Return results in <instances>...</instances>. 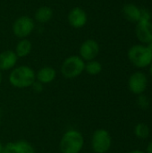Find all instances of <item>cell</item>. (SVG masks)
<instances>
[{
    "label": "cell",
    "mask_w": 152,
    "mask_h": 153,
    "mask_svg": "<svg viewBox=\"0 0 152 153\" xmlns=\"http://www.w3.org/2000/svg\"><path fill=\"white\" fill-rule=\"evenodd\" d=\"M18 56L13 50H4L0 53V71H9L15 67Z\"/></svg>",
    "instance_id": "cell-11"
},
{
    "label": "cell",
    "mask_w": 152,
    "mask_h": 153,
    "mask_svg": "<svg viewBox=\"0 0 152 153\" xmlns=\"http://www.w3.org/2000/svg\"><path fill=\"white\" fill-rule=\"evenodd\" d=\"M137 105L142 110L148 109L149 107H150V100H149V98L146 95H144L143 93L140 94L138 96V98H137Z\"/></svg>",
    "instance_id": "cell-19"
},
{
    "label": "cell",
    "mask_w": 152,
    "mask_h": 153,
    "mask_svg": "<svg viewBox=\"0 0 152 153\" xmlns=\"http://www.w3.org/2000/svg\"><path fill=\"white\" fill-rule=\"evenodd\" d=\"M128 58L130 62L139 68H144L152 62V53L148 46L134 45L128 50Z\"/></svg>",
    "instance_id": "cell-3"
},
{
    "label": "cell",
    "mask_w": 152,
    "mask_h": 153,
    "mask_svg": "<svg viewBox=\"0 0 152 153\" xmlns=\"http://www.w3.org/2000/svg\"><path fill=\"white\" fill-rule=\"evenodd\" d=\"M112 144V138L106 129H97L92 134L91 148L95 153L108 152Z\"/></svg>",
    "instance_id": "cell-6"
},
{
    "label": "cell",
    "mask_w": 152,
    "mask_h": 153,
    "mask_svg": "<svg viewBox=\"0 0 152 153\" xmlns=\"http://www.w3.org/2000/svg\"><path fill=\"white\" fill-rule=\"evenodd\" d=\"M148 48H150V50H151V52L152 53V40L148 44Z\"/></svg>",
    "instance_id": "cell-25"
},
{
    "label": "cell",
    "mask_w": 152,
    "mask_h": 153,
    "mask_svg": "<svg viewBox=\"0 0 152 153\" xmlns=\"http://www.w3.org/2000/svg\"><path fill=\"white\" fill-rule=\"evenodd\" d=\"M2 149H3V145H2V143H1V142H0V152H1V151H2Z\"/></svg>",
    "instance_id": "cell-28"
},
{
    "label": "cell",
    "mask_w": 152,
    "mask_h": 153,
    "mask_svg": "<svg viewBox=\"0 0 152 153\" xmlns=\"http://www.w3.org/2000/svg\"><path fill=\"white\" fill-rule=\"evenodd\" d=\"M85 68V61L79 56L73 55L66 57L61 65V74L66 79H74L80 76Z\"/></svg>",
    "instance_id": "cell-4"
},
{
    "label": "cell",
    "mask_w": 152,
    "mask_h": 153,
    "mask_svg": "<svg viewBox=\"0 0 152 153\" xmlns=\"http://www.w3.org/2000/svg\"><path fill=\"white\" fill-rule=\"evenodd\" d=\"M67 20L72 28L81 29L86 25L88 22V15L84 9L80 6H75L69 11Z\"/></svg>",
    "instance_id": "cell-8"
},
{
    "label": "cell",
    "mask_w": 152,
    "mask_h": 153,
    "mask_svg": "<svg viewBox=\"0 0 152 153\" xmlns=\"http://www.w3.org/2000/svg\"><path fill=\"white\" fill-rule=\"evenodd\" d=\"M32 50V44L30 39H21L16 46L15 49L13 50L16 54V56L19 57H26L28 56Z\"/></svg>",
    "instance_id": "cell-15"
},
{
    "label": "cell",
    "mask_w": 152,
    "mask_h": 153,
    "mask_svg": "<svg viewBox=\"0 0 152 153\" xmlns=\"http://www.w3.org/2000/svg\"><path fill=\"white\" fill-rule=\"evenodd\" d=\"M150 65H151V67H150V72H151V76H152V62Z\"/></svg>",
    "instance_id": "cell-27"
},
{
    "label": "cell",
    "mask_w": 152,
    "mask_h": 153,
    "mask_svg": "<svg viewBox=\"0 0 152 153\" xmlns=\"http://www.w3.org/2000/svg\"><path fill=\"white\" fill-rule=\"evenodd\" d=\"M128 153H145L143 152H142V151H139V150H135V151H132V152H130Z\"/></svg>",
    "instance_id": "cell-24"
},
{
    "label": "cell",
    "mask_w": 152,
    "mask_h": 153,
    "mask_svg": "<svg viewBox=\"0 0 152 153\" xmlns=\"http://www.w3.org/2000/svg\"><path fill=\"white\" fill-rule=\"evenodd\" d=\"M147 153H152V141L149 143L147 147Z\"/></svg>",
    "instance_id": "cell-23"
},
{
    "label": "cell",
    "mask_w": 152,
    "mask_h": 153,
    "mask_svg": "<svg viewBox=\"0 0 152 153\" xmlns=\"http://www.w3.org/2000/svg\"><path fill=\"white\" fill-rule=\"evenodd\" d=\"M84 71L90 75H98L102 71V65L97 60H90L85 63Z\"/></svg>",
    "instance_id": "cell-17"
},
{
    "label": "cell",
    "mask_w": 152,
    "mask_h": 153,
    "mask_svg": "<svg viewBox=\"0 0 152 153\" xmlns=\"http://www.w3.org/2000/svg\"><path fill=\"white\" fill-rule=\"evenodd\" d=\"M151 13L148 9L141 8V13H140L139 22H151Z\"/></svg>",
    "instance_id": "cell-20"
},
{
    "label": "cell",
    "mask_w": 152,
    "mask_h": 153,
    "mask_svg": "<svg viewBox=\"0 0 152 153\" xmlns=\"http://www.w3.org/2000/svg\"><path fill=\"white\" fill-rule=\"evenodd\" d=\"M99 53V45L97 40L93 39H88L84 40L79 48V56L88 62L94 60Z\"/></svg>",
    "instance_id": "cell-7"
},
{
    "label": "cell",
    "mask_w": 152,
    "mask_h": 153,
    "mask_svg": "<svg viewBox=\"0 0 152 153\" xmlns=\"http://www.w3.org/2000/svg\"><path fill=\"white\" fill-rule=\"evenodd\" d=\"M31 88H32V90H33L34 92H36V93H40V92H42V91H43V84L36 80V81L32 83Z\"/></svg>",
    "instance_id": "cell-21"
},
{
    "label": "cell",
    "mask_w": 152,
    "mask_h": 153,
    "mask_svg": "<svg viewBox=\"0 0 152 153\" xmlns=\"http://www.w3.org/2000/svg\"><path fill=\"white\" fill-rule=\"evenodd\" d=\"M123 14L126 20H128L131 22H138L140 20V13H141V8H139L134 4H126L123 6L122 9Z\"/></svg>",
    "instance_id": "cell-13"
},
{
    "label": "cell",
    "mask_w": 152,
    "mask_h": 153,
    "mask_svg": "<svg viewBox=\"0 0 152 153\" xmlns=\"http://www.w3.org/2000/svg\"><path fill=\"white\" fill-rule=\"evenodd\" d=\"M148 85V80L146 75L142 72H136L133 74L128 81L129 90L137 95L142 94Z\"/></svg>",
    "instance_id": "cell-9"
},
{
    "label": "cell",
    "mask_w": 152,
    "mask_h": 153,
    "mask_svg": "<svg viewBox=\"0 0 152 153\" xmlns=\"http://www.w3.org/2000/svg\"><path fill=\"white\" fill-rule=\"evenodd\" d=\"M13 147L15 153H35L34 147L24 140H19L13 143Z\"/></svg>",
    "instance_id": "cell-16"
},
{
    "label": "cell",
    "mask_w": 152,
    "mask_h": 153,
    "mask_svg": "<svg viewBox=\"0 0 152 153\" xmlns=\"http://www.w3.org/2000/svg\"><path fill=\"white\" fill-rule=\"evenodd\" d=\"M56 77V71L55 68L51 66H44L41 67L37 73H36V80L39 82L44 84H48Z\"/></svg>",
    "instance_id": "cell-12"
},
{
    "label": "cell",
    "mask_w": 152,
    "mask_h": 153,
    "mask_svg": "<svg viewBox=\"0 0 152 153\" xmlns=\"http://www.w3.org/2000/svg\"><path fill=\"white\" fill-rule=\"evenodd\" d=\"M2 81H3V75H2V73L0 71V84L2 83Z\"/></svg>",
    "instance_id": "cell-26"
},
{
    "label": "cell",
    "mask_w": 152,
    "mask_h": 153,
    "mask_svg": "<svg viewBox=\"0 0 152 153\" xmlns=\"http://www.w3.org/2000/svg\"><path fill=\"white\" fill-rule=\"evenodd\" d=\"M134 134L135 135L142 140H144L149 137L150 135V128L146 124L140 123L138 124L134 128Z\"/></svg>",
    "instance_id": "cell-18"
},
{
    "label": "cell",
    "mask_w": 152,
    "mask_h": 153,
    "mask_svg": "<svg viewBox=\"0 0 152 153\" xmlns=\"http://www.w3.org/2000/svg\"><path fill=\"white\" fill-rule=\"evenodd\" d=\"M137 39L144 43L149 44L152 40V22H138L135 29Z\"/></svg>",
    "instance_id": "cell-10"
},
{
    "label": "cell",
    "mask_w": 152,
    "mask_h": 153,
    "mask_svg": "<svg viewBox=\"0 0 152 153\" xmlns=\"http://www.w3.org/2000/svg\"><path fill=\"white\" fill-rule=\"evenodd\" d=\"M36 81L35 71L28 65H20L12 69L9 74L10 84L17 89L31 87Z\"/></svg>",
    "instance_id": "cell-1"
},
{
    "label": "cell",
    "mask_w": 152,
    "mask_h": 153,
    "mask_svg": "<svg viewBox=\"0 0 152 153\" xmlns=\"http://www.w3.org/2000/svg\"><path fill=\"white\" fill-rule=\"evenodd\" d=\"M83 145L84 139L82 133L73 129L65 132L59 143V148L62 153H80Z\"/></svg>",
    "instance_id": "cell-2"
},
{
    "label": "cell",
    "mask_w": 152,
    "mask_h": 153,
    "mask_svg": "<svg viewBox=\"0 0 152 153\" xmlns=\"http://www.w3.org/2000/svg\"><path fill=\"white\" fill-rule=\"evenodd\" d=\"M0 153H15L13 147V143H8L4 146H3V149Z\"/></svg>",
    "instance_id": "cell-22"
},
{
    "label": "cell",
    "mask_w": 152,
    "mask_h": 153,
    "mask_svg": "<svg viewBox=\"0 0 152 153\" xmlns=\"http://www.w3.org/2000/svg\"><path fill=\"white\" fill-rule=\"evenodd\" d=\"M53 18V10L47 5L39 7L34 13V21L44 24L47 23Z\"/></svg>",
    "instance_id": "cell-14"
},
{
    "label": "cell",
    "mask_w": 152,
    "mask_h": 153,
    "mask_svg": "<svg viewBox=\"0 0 152 153\" xmlns=\"http://www.w3.org/2000/svg\"><path fill=\"white\" fill-rule=\"evenodd\" d=\"M35 29V21L30 16L22 15L15 19L13 23L12 30L18 39H27Z\"/></svg>",
    "instance_id": "cell-5"
}]
</instances>
